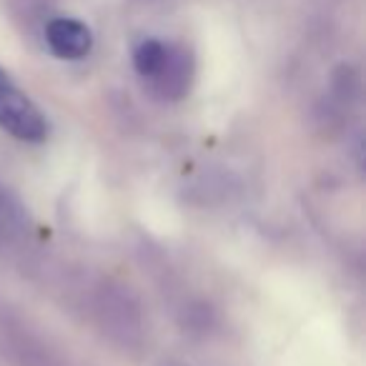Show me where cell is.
I'll return each mask as SVG.
<instances>
[{
    "label": "cell",
    "instance_id": "6da1fadb",
    "mask_svg": "<svg viewBox=\"0 0 366 366\" xmlns=\"http://www.w3.org/2000/svg\"><path fill=\"white\" fill-rule=\"evenodd\" d=\"M0 128L28 143H41L48 136V121L38 106L0 68Z\"/></svg>",
    "mask_w": 366,
    "mask_h": 366
},
{
    "label": "cell",
    "instance_id": "7a4b0ae2",
    "mask_svg": "<svg viewBox=\"0 0 366 366\" xmlns=\"http://www.w3.org/2000/svg\"><path fill=\"white\" fill-rule=\"evenodd\" d=\"M46 43L53 56L63 61H78L86 58L93 48V33L86 23L76 18H53L46 26Z\"/></svg>",
    "mask_w": 366,
    "mask_h": 366
},
{
    "label": "cell",
    "instance_id": "3957f363",
    "mask_svg": "<svg viewBox=\"0 0 366 366\" xmlns=\"http://www.w3.org/2000/svg\"><path fill=\"white\" fill-rule=\"evenodd\" d=\"M191 76H194V61H191V53L186 48L168 46V56L163 61L161 71L151 78L153 91L158 93L166 101H178L189 93Z\"/></svg>",
    "mask_w": 366,
    "mask_h": 366
},
{
    "label": "cell",
    "instance_id": "277c9868",
    "mask_svg": "<svg viewBox=\"0 0 366 366\" xmlns=\"http://www.w3.org/2000/svg\"><path fill=\"white\" fill-rule=\"evenodd\" d=\"M168 56V43L163 41H156V38H146L136 46L133 51V68L141 78L151 81L158 71H161L163 61Z\"/></svg>",
    "mask_w": 366,
    "mask_h": 366
},
{
    "label": "cell",
    "instance_id": "5b68a950",
    "mask_svg": "<svg viewBox=\"0 0 366 366\" xmlns=\"http://www.w3.org/2000/svg\"><path fill=\"white\" fill-rule=\"evenodd\" d=\"M3 209H6V201H3V191H0V219H3Z\"/></svg>",
    "mask_w": 366,
    "mask_h": 366
},
{
    "label": "cell",
    "instance_id": "8992f818",
    "mask_svg": "<svg viewBox=\"0 0 366 366\" xmlns=\"http://www.w3.org/2000/svg\"><path fill=\"white\" fill-rule=\"evenodd\" d=\"M168 366H173V364H168Z\"/></svg>",
    "mask_w": 366,
    "mask_h": 366
}]
</instances>
